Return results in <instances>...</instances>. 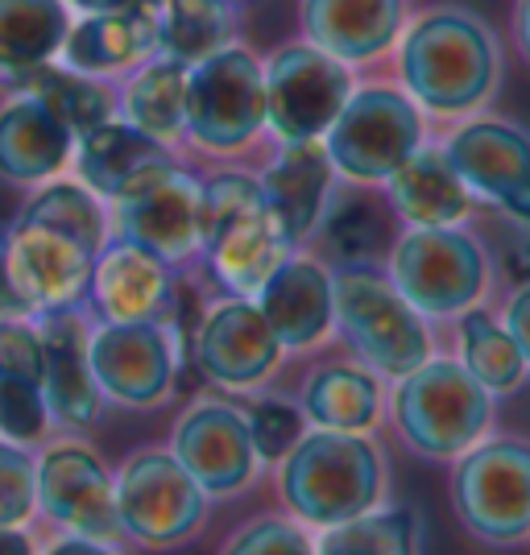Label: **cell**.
<instances>
[{"mask_svg": "<svg viewBox=\"0 0 530 555\" xmlns=\"http://www.w3.org/2000/svg\"><path fill=\"white\" fill-rule=\"evenodd\" d=\"M282 352L286 348L274 336L270 320L261 315V307L254 299L232 295L204 307L191 340V365H199L211 386L257 390L282 365Z\"/></svg>", "mask_w": 530, "mask_h": 555, "instance_id": "cell-14", "label": "cell"}, {"mask_svg": "<svg viewBox=\"0 0 530 555\" xmlns=\"http://www.w3.org/2000/svg\"><path fill=\"white\" fill-rule=\"evenodd\" d=\"M320 552L327 555H411L418 547V522L411 509H365L336 527H323Z\"/></svg>", "mask_w": 530, "mask_h": 555, "instance_id": "cell-37", "label": "cell"}, {"mask_svg": "<svg viewBox=\"0 0 530 555\" xmlns=\"http://www.w3.org/2000/svg\"><path fill=\"white\" fill-rule=\"evenodd\" d=\"M452 506L464 531L506 547L530 534V443L489 440L456 456Z\"/></svg>", "mask_w": 530, "mask_h": 555, "instance_id": "cell-9", "label": "cell"}, {"mask_svg": "<svg viewBox=\"0 0 530 555\" xmlns=\"http://www.w3.org/2000/svg\"><path fill=\"white\" fill-rule=\"evenodd\" d=\"M302 415L315 427L336 431H373L382 418V377L365 365L332 361L307 377L302 386Z\"/></svg>", "mask_w": 530, "mask_h": 555, "instance_id": "cell-31", "label": "cell"}, {"mask_svg": "<svg viewBox=\"0 0 530 555\" xmlns=\"http://www.w3.org/2000/svg\"><path fill=\"white\" fill-rule=\"evenodd\" d=\"M332 179H336V166L327 158L323 141H290L261 170L257 186L266 195V208L295 249L307 245L320 229L332 199Z\"/></svg>", "mask_w": 530, "mask_h": 555, "instance_id": "cell-24", "label": "cell"}, {"mask_svg": "<svg viewBox=\"0 0 530 555\" xmlns=\"http://www.w3.org/2000/svg\"><path fill=\"white\" fill-rule=\"evenodd\" d=\"M261 75H266V129L282 145L323 141L336 113L352 95V67L311 42L274 50L261 63Z\"/></svg>", "mask_w": 530, "mask_h": 555, "instance_id": "cell-11", "label": "cell"}, {"mask_svg": "<svg viewBox=\"0 0 530 555\" xmlns=\"http://www.w3.org/2000/svg\"><path fill=\"white\" fill-rule=\"evenodd\" d=\"M116 116L161 145L186 138V67L170 54H150L129 70L116 95Z\"/></svg>", "mask_w": 530, "mask_h": 555, "instance_id": "cell-29", "label": "cell"}, {"mask_svg": "<svg viewBox=\"0 0 530 555\" xmlns=\"http://www.w3.org/2000/svg\"><path fill=\"white\" fill-rule=\"evenodd\" d=\"M390 282L423 320H456L489 291V257L456 224L406 229L390 249Z\"/></svg>", "mask_w": 530, "mask_h": 555, "instance_id": "cell-7", "label": "cell"}, {"mask_svg": "<svg viewBox=\"0 0 530 555\" xmlns=\"http://www.w3.org/2000/svg\"><path fill=\"white\" fill-rule=\"evenodd\" d=\"M29 320L38 324V340H42V398H47L50 423L79 431L100 415V386L88 357V340H92L88 311L83 302H75Z\"/></svg>", "mask_w": 530, "mask_h": 555, "instance_id": "cell-18", "label": "cell"}, {"mask_svg": "<svg viewBox=\"0 0 530 555\" xmlns=\"http://www.w3.org/2000/svg\"><path fill=\"white\" fill-rule=\"evenodd\" d=\"M302 34L340 63H373L402 34V0H302Z\"/></svg>", "mask_w": 530, "mask_h": 555, "instance_id": "cell-27", "label": "cell"}, {"mask_svg": "<svg viewBox=\"0 0 530 555\" xmlns=\"http://www.w3.org/2000/svg\"><path fill=\"white\" fill-rule=\"evenodd\" d=\"M50 411L42 398V340L29 315L0 320V436L13 443H42Z\"/></svg>", "mask_w": 530, "mask_h": 555, "instance_id": "cell-26", "label": "cell"}, {"mask_svg": "<svg viewBox=\"0 0 530 555\" xmlns=\"http://www.w3.org/2000/svg\"><path fill=\"white\" fill-rule=\"evenodd\" d=\"M386 204L406 229H443L461 224L473 211V191L464 186L456 166L436 145H418L406 163L386 179Z\"/></svg>", "mask_w": 530, "mask_h": 555, "instance_id": "cell-28", "label": "cell"}, {"mask_svg": "<svg viewBox=\"0 0 530 555\" xmlns=\"http://www.w3.org/2000/svg\"><path fill=\"white\" fill-rule=\"evenodd\" d=\"M170 452L179 456L195 486L211 498H236L266 468L249 436V415L229 402H195L170 436Z\"/></svg>", "mask_w": 530, "mask_h": 555, "instance_id": "cell-15", "label": "cell"}, {"mask_svg": "<svg viewBox=\"0 0 530 555\" xmlns=\"http://www.w3.org/2000/svg\"><path fill=\"white\" fill-rule=\"evenodd\" d=\"M13 88L38 95L50 113L75 133V141L83 138V133H92L95 125H104V120L116 116V92H108L95 75L63 67L59 59H50L38 70H29L22 83H13Z\"/></svg>", "mask_w": 530, "mask_h": 555, "instance_id": "cell-32", "label": "cell"}, {"mask_svg": "<svg viewBox=\"0 0 530 555\" xmlns=\"http://www.w3.org/2000/svg\"><path fill=\"white\" fill-rule=\"evenodd\" d=\"M50 552L54 555H108L113 547H108V543H100V539H88V534L63 531L59 543H50Z\"/></svg>", "mask_w": 530, "mask_h": 555, "instance_id": "cell-43", "label": "cell"}, {"mask_svg": "<svg viewBox=\"0 0 530 555\" xmlns=\"http://www.w3.org/2000/svg\"><path fill=\"white\" fill-rule=\"evenodd\" d=\"M88 295L100 324H129V320H161L174 299L170 266L125 236H108L95 254Z\"/></svg>", "mask_w": 530, "mask_h": 555, "instance_id": "cell-22", "label": "cell"}, {"mask_svg": "<svg viewBox=\"0 0 530 555\" xmlns=\"http://www.w3.org/2000/svg\"><path fill=\"white\" fill-rule=\"evenodd\" d=\"M38 506V461L25 443L0 436V527H25Z\"/></svg>", "mask_w": 530, "mask_h": 555, "instance_id": "cell-38", "label": "cell"}, {"mask_svg": "<svg viewBox=\"0 0 530 555\" xmlns=\"http://www.w3.org/2000/svg\"><path fill=\"white\" fill-rule=\"evenodd\" d=\"M398 75L418 108L468 116L497 92L502 50L481 17L464 9H431L402 34Z\"/></svg>", "mask_w": 530, "mask_h": 555, "instance_id": "cell-1", "label": "cell"}, {"mask_svg": "<svg viewBox=\"0 0 530 555\" xmlns=\"http://www.w3.org/2000/svg\"><path fill=\"white\" fill-rule=\"evenodd\" d=\"M63 4H67L70 13L83 17V13H108V9H120L125 0H63Z\"/></svg>", "mask_w": 530, "mask_h": 555, "instance_id": "cell-46", "label": "cell"}, {"mask_svg": "<svg viewBox=\"0 0 530 555\" xmlns=\"http://www.w3.org/2000/svg\"><path fill=\"white\" fill-rule=\"evenodd\" d=\"M161 29V0H125L120 9L108 13H83L79 22H70V34L59 63L83 75H129L141 59H150L158 50Z\"/></svg>", "mask_w": 530, "mask_h": 555, "instance_id": "cell-21", "label": "cell"}, {"mask_svg": "<svg viewBox=\"0 0 530 555\" xmlns=\"http://www.w3.org/2000/svg\"><path fill=\"white\" fill-rule=\"evenodd\" d=\"M116 514L125 539L138 547H179L204 527L208 493L174 452L141 448L116 473Z\"/></svg>", "mask_w": 530, "mask_h": 555, "instance_id": "cell-10", "label": "cell"}, {"mask_svg": "<svg viewBox=\"0 0 530 555\" xmlns=\"http://www.w3.org/2000/svg\"><path fill=\"white\" fill-rule=\"evenodd\" d=\"M95 254L83 249L75 236L34 224V220H13L4 232V266L9 282L25 302V315H42L54 307H75L88 299V278H92Z\"/></svg>", "mask_w": 530, "mask_h": 555, "instance_id": "cell-17", "label": "cell"}, {"mask_svg": "<svg viewBox=\"0 0 530 555\" xmlns=\"http://www.w3.org/2000/svg\"><path fill=\"white\" fill-rule=\"evenodd\" d=\"M332 302H336V332L377 377L398 382L402 373L418 370L431 357V336L423 315L402 299L390 274L377 270V261L340 266L332 274Z\"/></svg>", "mask_w": 530, "mask_h": 555, "instance_id": "cell-5", "label": "cell"}, {"mask_svg": "<svg viewBox=\"0 0 530 555\" xmlns=\"http://www.w3.org/2000/svg\"><path fill=\"white\" fill-rule=\"evenodd\" d=\"M282 502L307 527H336L365 514L386 493V461L365 431H302V440L282 456Z\"/></svg>", "mask_w": 530, "mask_h": 555, "instance_id": "cell-2", "label": "cell"}, {"mask_svg": "<svg viewBox=\"0 0 530 555\" xmlns=\"http://www.w3.org/2000/svg\"><path fill=\"white\" fill-rule=\"evenodd\" d=\"M461 320V365L489 393H509L522 386V377L530 373L527 357L518 340L506 332V324H497L489 311L468 307L456 315Z\"/></svg>", "mask_w": 530, "mask_h": 555, "instance_id": "cell-36", "label": "cell"}, {"mask_svg": "<svg viewBox=\"0 0 530 555\" xmlns=\"http://www.w3.org/2000/svg\"><path fill=\"white\" fill-rule=\"evenodd\" d=\"M38 514L70 534H88L125 547L120 514H116V481L108 464L88 443H54L38 456Z\"/></svg>", "mask_w": 530, "mask_h": 555, "instance_id": "cell-13", "label": "cell"}, {"mask_svg": "<svg viewBox=\"0 0 530 555\" xmlns=\"http://www.w3.org/2000/svg\"><path fill=\"white\" fill-rule=\"evenodd\" d=\"M456 166L473 199L502 208L509 220L530 229V138L509 120H464L439 145Z\"/></svg>", "mask_w": 530, "mask_h": 555, "instance_id": "cell-16", "label": "cell"}, {"mask_svg": "<svg viewBox=\"0 0 530 555\" xmlns=\"http://www.w3.org/2000/svg\"><path fill=\"white\" fill-rule=\"evenodd\" d=\"M266 129V75L261 59L224 47L186 67V141L204 154H245Z\"/></svg>", "mask_w": 530, "mask_h": 555, "instance_id": "cell-6", "label": "cell"}, {"mask_svg": "<svg viewBox=\"0 0 530 555\" xmlns=\"http://www.w3.org/2000/svg\"><path fill=\"white\" fill-rule=\"evenodd\" d=\"M229 4H241V0H229Z\"/></svg>", "mask_w": 530, "mask_h": 555, "instance_id": "cell-47", "label": "cell"}, {"mask_svg": "<svg viewBox=\"0 0 530 555\" xmlns=\"http://www.w3.org/2000/svg\"><path fill=\"white\" fill-rule=\"evenodd\" d=\"M22 220L67 232V236H75L92 254H100L108 245V236H113V216H108L104 199L88 183H63V179L38 183V191L29 195V204L22 208Z\"/></svg>", "mask_w": 530, "mask_h": 555, "instance_id": "cell-35", "label": "cell"}, {"mask_svg": "<svg viewBox=\"0 0 530 555\" xmlns=\"http://www.w3.org/2000/svg\"><path fill=\"white\" fill-rule=\"evenodd\" d=\"M423 145V113L398 88H352L332 129L323 133V150L348 183H386L398 166Z\"/></svg>", "mask_w": 530, "mask_h": 555, "instance_id": "cell-8", "label": "cell"}, {"mask_svg": "<svg viewBox=\"0 0 530 555\" xmlns=\"http://www.w3.org/2000/svg\"><path fill=\"white\" fill-rule=\"evenodd\" d=\"M393 211L386 199H373L365 191H352L340 204L327 199V211L320 220V236L327 245V254L340 266H361V261H377L382 249L390 245V220Z\"/></svg>", "mask_w": 530, "mask_h": 555, "instance_id": "cell-34", "label": "cell"}, {"mask_svg": "<svg viewBox=\"0 0 530 555\" xmlns=\"http://www.w3.org/2000/svg\"><path fill=\"white\" fill-rule=\"evenodd\" d=\"M506 332L518 340V348H522V357H527L530 365V282L522 286V291H514V299L506 302Z\"/></svg>", "mask_w": 530, "mask_h": 555, "instance_id": "cell-41", "label": "cell"}, {"mask_svg": "<svg viewBox=\"0 0 530 555\" xmlns=\"http://www.w3.org/2000/svg\"><path fill=\"white\" fill-rule=\"evenodd\" d=\"M232 38H236V17L229 0H161L158 54L195 67L199 59L232 47Z\"/></svg>", "mask_w": 530, "mask_h": 555, "instance_id": "cell-33", "label": "cell"}, {"mask_svg": "<svg viewBox=\"0 0 530 555\" xmlns=\"http://www.w3.org/2000/svg\"><path fill=\"white\" fill-rule=\"evenodd\" d=\"M113 236L150 249L166 266H179L199 254V183L179 166L141 195L113 204Z\"/></svg>", "mask_w": 530, "mask_h": 555, "instance_id": "cell-23", "label": "cell"}, {"mask_svg": "<svg viewBox=\"0 0 530 555\" xmlns=\"http://www.w3.org/2000/svg\"><path fill=\"white\" fill-rule=\"evenodd\" d=\"M70 34L63 0H0V83H22L29 70L59 59Z\"/></svg>", "mask_w": 530, "mask_h": 555, "instance_id": "cell-30", "label": "cell"}, {"mask_svg": "<svg viewBox=\"0 0 530 555\" xmlns=\"http://www.w3.org/2000/svg\"><path fill=\"white\" fill-rule=\"evenodd\" d=\"M70 158H75V170H79V183H88L108 204L133 199L145 186L161 183L166 175L179 170V158H174L170 145L141 133L138 125H129L120 116L95 125L92 133H83L75 141Z\"/></svg>", "mask_w": 530, "mask_h": 555, "instance_id": "cell-19", "label": "cell"}, {"mask_svg": "<svg viewBox=\"0 0 530 555\" xmlns=\"http://www.w3.org/2000/svg\"><path fill=\"white\" fill-rule=\"evenodd\" d=\"M249 436L257 443L261 464H277L302 440V415L290 402H277V398L257 402L254 411H249Z\"/></svg>", "mask_w": 530, "mask_h": 555, "instance_id": "cell-39", "label": "cell"}, {"mask_svg": "<svg viewBox=\"0 0 530 555\" xmlns=\"http://www.w3.org/2000/svg\"><path fill=\"white\" fill-rule=\"evenodd\" d=\"M25 315V302L17 299L13 282H9V266H4V232H0V320H17Z\"/></svg>", "mask_w": 530, "mask_h": 555, "instance_id": "cell-42", "label": "cell"}, {"mask_svg": "<svg viewBox=\"0 0 530 555\" xmlns=\"http://www.w3.org/2000/svg\"><path fill=\"white\" fill-rule=\"evenodd\" d=\"M514 34H518V50L530 63V0H518V17H514Z\"/></svg>", "mask_w": 530, "mask_h": 555, "instance_id": "cell-45", "label": "cell"}, {"mask_svg": "<svg viewBox=\"0 0 530 555\" xmlns=\"http://www.w3.org/2000/svg\"><path fill=\"white\" fill-rule=\"evenodd\" d=\"M199 249L229 295L257 299L261 282L295 245L282 236L254 175L220 170L199 183Z\"/></svg>", "mask_w": 530, "mask_h": 555, "instance_id": "cell-3", "label": "cell"}, {"mask_svg": "<svg viewBox=\"0 0 530 555\" xmlns=\"http://www.w3.org/2000/svg\"><path fill=\"white\" fill-rule=\"evenodd\" d=\"M257 307L270 320L274 336L290 352L320 348L336 332V302H332V270L320 257L290 254L274 266V274L261 282Z\"/></svg>", "mask_w": 530, "mask_h": 555, "instance_id": "cell-20", "label": "cell"}, {"mask_svg": "<svg viewBox=\"0 0 530 555\" xmlns=\"http://www.w3.org/2000/svg\"><path fill=\"white\" fill-rule=\"evenodd\" d=\"M25 552H34L29 534L22 527H0V555H25Z\"/></svg>", "mask_w": 530, "mask_h": 555, "instance_id": "cell-44", "label": "cell"}, {"mask_svg": "<svg viewBox=\"0 0 530 555\" xmlns=\"http://www.w3.org/2000/svg\"><path fill=\"white\" fill-rule=\"evenodd\" d=\"M402 440L427 461H456L481 443L493 418V393L461 361L427 357L418 370L402 373L390 398Z\"/></svg>", "mask_w": 530, "mask_h": 555, "instance_id": "cell-4", "label": "cell"}, {"mask_svg": "<svg viewBox=\"0 0 530 555\" xmlns=\"http://www.w3.org/2000/svg\"><path fill=\"white\" fill-rule=\"evenodd\" d=\"M92 377L100 398L129 411H150L170 402L179 386V348L161 320H129V324H100L88 340Z\"/></svg>", "mask_w": 530, "mask_h": 555, "instance_id": "cell-12", "label": "cell"}, {"mask_svg": "<svg viewBox=\"0 0 530 555\" xmlns=\"http://www.w3.org/2000/svg\"><path fill=\"white\" fill-rule=\"evenodd\" d=\"M232 555H307L315 552V543L307 539L299 522L290 518H257L229 543Z\"/></svg>", "mask_w": 530, "mask_h": 555, "instance_id": "cell-40", "label": "cell"}, {"mask_svg": "<svg viewBox=\"0 0 530 555\" xmlns=\"http://www.w3.org/2000/svg\"><path fill=\"white\" fill-rule=\"evenodd\" d=\"M70 154L75 133L38 95L13 88L0 108V179L13 186H38L54 179Z\"/></svg>", "mask_w": 530, "mask_h": 555, "instance_id": "cell-25", "label": "cell"}]
</instances>
